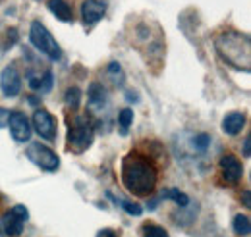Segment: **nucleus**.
<instances>
[{"mask_svg":"<svg viewBox=\"0 0 251 237\" xmlns=\"http://www.w3.org/2000/svg\"><path fill=\"white\" fill-rule=\"evenodd\" d=\"M29 37H31L33 47H35L37 50L45 52L49 58L58 60L62 56V50H60L58 43L54 41V37L50 35V31L47 29L41 22H33L31 24V33H29Z\"/></svg>","mask_w":251,"mask_h":237,"instance_id":"obj_4","label":"nucleus"},{"mask_svg":"<svg viewBox=\"0 0 251 237\" xmlns=\"http://www.w3.org/2000/svg\"><path fill=\"white\" fill-rule=\"evenodd\" d=\"M162 197H164V199L174 201V203H176V205H180V207H188L189 205V197L186 195V193L178 191V189H166V191L162 193Z\"/></svg>","mask_w":251,"mask_h":237,"instance_id":"obj_17","label":"nucleus"},{"mask_svg":"<svg viewBox=\"0 0 251 237\" xmlns=\"http://www.w3.org/2000/svg\"><path fill=\"white\" fill-rule=\"evenodd\" d=\"M108 10V0H85L81 6V18L85 25L97 24Z\"/></svg>","mask_w":251,"mask_h":237,"instance_id":"obj_11","label":"nucleus"},{"mask_svg":"<svg viewBox=\"0 0 251 237\" xmlns=\"http://www.w3.org/2000/svg\"><path fill=\"white\" fill-rule=\"evenodd\" d=\"M209 143H211V137H209V135H205V133H201V135H197V137H195V145H197V148H201V150H205Z\"/></svg>","mask_w":251,"mask_h":237,"instance_id":"obj_21","label":"nucleus"},{"mask_svg":"<svg viewBox=\"0 0 251 237\" xmlns=\"http://www.w3.org/2000/svg\"><path fill=\"white\" fill-rule=\"evenodd\" d=\"M0 237H2V228H0Z\"/></svg>","mask_w":251,"mask_h":237,"instance_id":"obj_25","label":"nucleus"},{"mask_svg":"<svg viewBox=\"0 0 251 237\" xmlns=\"http://www.w3.org/2000/svg\"><path fill=\"white\" fill-rule=\"evenodd\" d=\"M0 87H2L4 96H8V98L20 95V91H22V77H20V73H18V70L14 66H8V68L2 70Z\"/></svg>","mask_w":251,"mask_h":237,"instance_id":"obj_10","label":"nucleus"},{"mask_svg":"<svg viewBox=\"0 0 251 237\" xmlns=\"http://www.w3.org/2000/svg\"><path fill=\"white\" fill-rule=\"evenodd\" d=\"M158 170L155 162L141 154V152H129L122 160V183L124 187L139 197L151 195L157 187Z\"/></svg>","mask_w":251,"mask_h":237,"instance_id":"obj_1","label":"nucleus"},{"mask_svg":"<svg viewBox=\"0 0 251 237\" xmlns=\"http://www.w3.org/2000/svg\"><path fill=\"white\" fill-rule=\"evenodd\" d=\"M141 236L143 237H168V234H166V230L160 228V226L143 224V226H141Z\"/></svg>","mask_w":251,"mask_h":237,"instance_id":"obj_18","label":"nucleus"},{"mask_svg":"<svg viewBox=\"0 0 251 237\" xmlns=\"http://www.w3.org/2000/svg\"><path fill=\"white\" fill-rule=\"evenodd\" d=\"M118 121H120V127H122V135H126L127 129H129V125H131V121H133V110L124 108V110L118 114Z\"/></svg>","mask_w":251,"mask_h":237,"instance_id":"obj_19","label":"nucleus"},{"mask_svg":"<svg viewBox=\"0 0 251 237\" xmlns=\"http://www.w3.org/2000/svg\"><path fill=\"white\" fill-rule=\"evenodd\" d=\"M246 125V116L242 112H230L222 119V129L228 135H238Z\"/></svg>","mask_w":251,"mask_h":237,"instance_id":"obj_12","label":"nucleus"},{"mask_svg":"<svg viewBox=\"0 0 251 237\" xmlns=\"http://www.w3.org/2000/svg\"><path fill=\"white\" fill-rule=\"evenodd\" d=\"M97 237H118V234L114 232V230H100Z\"/></svg>","mask_w":251,"mask_h":237,"instance_id":"obj_23","label":"nucleus"},{"mask_svg":"<svg viewBox=\"0 0 251 237\" xmlns=\"http://www.w3.org/2000/svg\"><path fill=\"white\" fill-rule=\"evenodd\" d=\"M27 158L31 160L35 166H39L45 172H56L60 166V158L54 150H50L49 147L41 145V143H31L27 150H25Z\"/></svg>","mask_w":251,"mask_h":237,"instance_id":"obj_5","label":"nucleus"},{"mask_svg":"<svg viewBox=\"0 0 251 237\" xmlns=\"http://www.w3.org/2000/svg\"><path fill=\"white\" fill-rule=\"evenodd\" d=\"M232 228H234V232H236L238 236H250V232H251L250 218H248L246 214H238V216L234 218V222H232Z\"/></svg>","mask_w":251,"mask_h":237,"instance_id":"obj_15","label":"nucleus"},{"mask_svg":"<svg viewBox=\"0 0 251 237\" xmlns=\"http://www.w3.org/2000/svg\"><path fill=\"white\" fill-rule=\"evenodd\" d=\"M89 104L93 108H102L106 104V91L100 83H91V87H89Z\"/></svg>","mask_w":251,"mask_h":237,"instance_id":"obj_14","label":"nucleus"},{"mask_svg":"<svg viewBox=\"0 0 251 237\" xmlns=\"http://www.w3.org/2000/svg\"><path fill=\"white\" fill-rule=\"evenodd\" d=\"M244 154L250 156V135L246 137V143H244Z\"/></svg>","mask_w":251,"mask_h":237,"instance_id":"obj_24","label":"nucleus"},{"mask_svg":"<svg viewBox=\"0 0 251 237\" xmlns=\"http://www.w3.org/2000/svg\"><path fill=\"white\" fill-rule=\"evenodd\" d=\"M49 10L60 20V22H72L74 14L66 0H49Z\"/></svg>","mask_w":251,"mask_h":237,"instance_id":"obj_13","label":"nucleus"},{"mask_svg":"<svg viewBox=\"0 0 251 237\" xmlns=\"http://www.w3.org/2000/svg\"><path fill=\"white\" fill-rule=\"evenodd\" d=\"M29 218V212L24 205H16L12 210H8L2 218V230L4 234L10 237H20L24 232V224Z\"/></svg>","mask_w":251,"mask_h":237,"instance_id":"obj_6","label":"nucleus"},{"mask_svg":"<svg viewBox=\"0 0 251 237\" xmlns=\"http://www.w3.org/2000/svg\"><path fill=\"white\" fill-rule=\"evenodd\" d=\"M8 125H10L12 137L18 143H25V141L31 139V125H29V119L25 118V114H22V112H10Z\"/></svg>","mask_w":251,"mask_h":237,"instance_id":"obj_7","label":"nucleus"},{"mask_svg":"<svg viewBox=\"0 0 251 237\" xmlns=\"http://www.w3.org/2000/svg\"><path fill=\"white\" fill-rule=\"evenodd\" d=\"M64 98H66V106L70 110H77L79 102H81V91H79V87H70V89L66 91Z\"/></svg>","mask_w":251,"mask_h":237,"instance_id":"obj_16","label":"nucleus"},{"mask_svg":"<svg viewBox=\"0 0 251 237\" xmlns=\"http://www.w3.org/2000/svg\"><path fill=\"white\" fill-rule=\"evenodd\" d=\"M120 205H122L126 212H127V214H131V216H139V214L143 212V208L139 207V205H135V203H129V201H120Z\"/></svg>","mask_w":251,"mask_h":237,"instance_id":"obj_20","label":"nucleus"},{"mask_svg":"<svg viewBox=\"0 0 251 237\" xmlns=\"http://www.w3.org/2000/svg\"><path fill=\"white\" fill-rule=\"evenodd\" d=\"M220 172L228 185H236V183H240V179L244 176V166L234 154H224L220 158Z\"/></svg>","mask_w":251,"mask_h":237,"instance_id":"obj_8","label":"nucleus"},{"mask_svg":"<svg viewBox=\"0 0 251 237\" xmlns=\"http://www.w3.org/2000/svg\"><path fill=\"white\" fill-rule=\"evenodd\" d=\"M91 143H93V125L89 118L75 116L74 123H70L68 129V150L79 154L91 147Z\"/></svg>","mask_w":251,"mask_h":237,"instance_id":"obj_3","label":"nucleus"},{"mask_svg":"<svg viewBox=\"0 0 251 237\" xmlns=\"http://www.w3.org/2000/svg\"><path fill=\"white\" fill-rule=\"evenodd\" d=\"M220 58L236 70L250 71L251 68V39L238 31H224L215 39Z\"/></svg>","mask_w":251,"mask_h":237,"instance_id":"obj_2","label":"nucleus"},{"mask_svg":"<svg viewBox=\"0 0 251 237\" xmlns=\"http://www.w3.org/2000/svg\"><path fill=\"white\" fill-rule=\"evenodd\" d=\"M33 127L47 141H52L56 137V121L52 118V114H49L47 110H35V114H33Z\"/></svg>","mask_w":251,"mask_h":237,"instance_id":"obj_9","label":"nucleus"},{"mask_svg":"<svg viewBox=\"0 0 251 237\" xmlns=\"http://www.w3.org/2000/svg\"><path fill=\"white\" fill-rule=\"evenodd\" d=\"M8 116H10V112L6 108H0V127H6L8 125Z\"/></svg>","mask_w":251,"mask_h":237,"instance_id":"obj_22","label":"nucleus"}]
</instances>
